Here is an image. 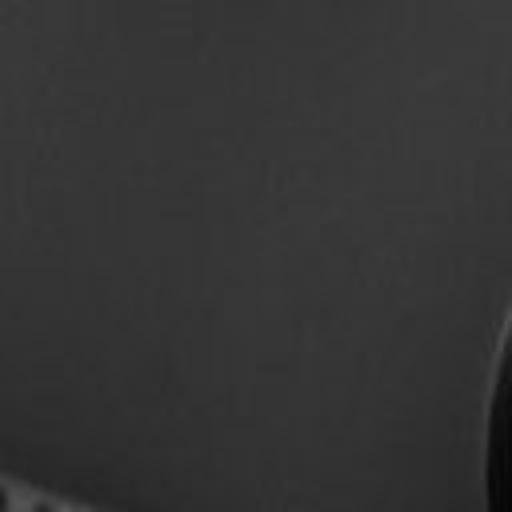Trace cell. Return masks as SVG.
<instances>
[{
  "label": "cell",
  "mask_w": 512,
  "mask_h": 512,
  "mask_svg": "<svg viewBox=\"0 0 512 512\" xmlns=\"http://www.w3.org/2000/svg\"><path fill=\"white\" fill-rule=\"evenodd\" d=\"M20 512H60V508H56L52 500H44V496H32V500H28Z\"/></svg>",
  "instance_id": "cell-1"
},
{
  "label": "cell",
  "mask_w": 512,
  "mask_h": 512,
  "mask_svg": "<svg viewBox=\"0 0 512 512\" xmlns=\"http://www.w3.org/2000/svg\"><path fill=\"white\" fill-rule=\"evenodd\" d=\"M0 512H16V496L8 484H0Z\"/></svg>",
  "instance_id": "cell-2"
}]
</instances>
